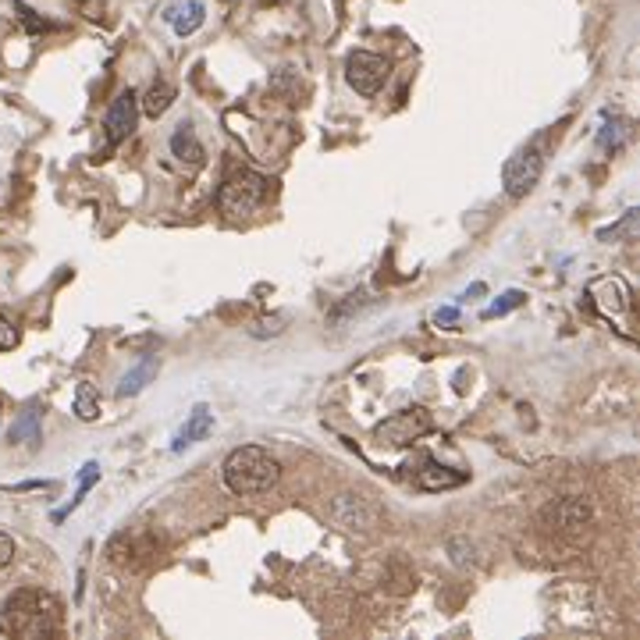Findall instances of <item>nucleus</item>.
<instances>
[{
    "mask_svg": "<svg viewBox=\"0 0 640 640\" xmlns=\"http://www.w3.org/2000/svg\"><path fill=\"white\" fill-rule=\"evenodd\" d=\"M281 466L278 459L260 445H239L232 448L221 463V480L232 495H264L278 484Z\"/></svg>",
    "mask_w": 640,
    "mask_h": 640,
    "instance_id": "1",
    "label": "nucleus"
},
{
    "mask_svg": "<svg viewBox=\"0 0 640 640\" xmlns=\"http://www.w3.org/2000/svg\"><path fill=\"white\" fill-rule=\"evenodd\" d=\"M61 623V601L47 591H15L4 601V630L18 637H47Z\"/></svg>",
    "mask_w": 640,
    "mask_h": 640,
    "instance_id": "2",
    "label": "nucleus"
},
{
    "mask_svg": "<svg viewBox=\"0 0 640 640\" xmlns=\"http://www.w3.org/2000/svg\"><path fill=\"white\" fill-rule=\"evenodd\" d=\"M431 431H434V416L427 413L424 406H409L392 416H384L381 424L374 427V441L384 448H406Z\"/></svg>",
    "mask_w": 640,
    "mask_h": 640,
    "instance_id": "3",
    "label": "nucleus"
},
{
    "mask_svg": "<svg viewBox=\"0 0 640 640\" xmlns=\"http://www.w3.org/2000/svg\"><path fill=\"white\" fill-rule=\"evenodd\" d=\"M264 200H267V178L256 175V171H235L232 178H224L221 192H217V207L228 217L253 214Z\"/></svg>",
    "mask_w": 640,
    "mask_h": 640,
    "instance_id": "4",
    "label": "nucleus"
},
{
    "mask_svg": "<svg viewBox=\"0 0 640 640\" xmlns=\"http://www.w3.org/2000/svg\"><path fill=\"white\" fill-rule=\"evenodd\" d=\"M544 171V157H541V146H523L520 153H512L509 160L502 164V189L509 200H523L530 189L537 185Z\"/></svg>",
    "mask_w": 640,
    "mask_h": 640,
    "instance_id": "5",
    "label": "nucleus"
},
{
    "mask_svg": "<svg viewBox=\"0 0 640 640\" xmlns=\"http://www.w3.org/2000/svg\"><path fill=\"white\" fill-rule=\"evenodd\" d=\"M388 72H392V64L384 61L381 54H374V50H352L345 57V82L360 96L381 93V86L388 82Z\"/></svg>",
    "mask_w": 640,
    "mask_h": 640,
    "instance_id": "6",
    "label": "nucleus"
},
{
    "mask_svg": "<svg viewBox=\"0 0 640 640\" xmlns=\"http://www.w3.org/2000/svg\"><path fill=\"white\" fill-rule=\"evenodd\" d=\"M594 509L587 498L569 495V498H555L541 509V523L548 530H580L584 523H591Z\"/></svg>",
    "mask_w": 640,
    "mask_h": 640,
    "instance_id": "7",
    "label": "nucleus"
},
{
    "mask_svg": "<svg viewBox=\"0 0 640 640\" xmlns=\"http://www.w3.org/2000/svg\"><path fill=\"white\" fill-rule=\"evenodd\" d=\"M136 121H139V96L132 93V89H125V93L114 96L111 107H107V118H104L107 146L125 143V139L136 132Z\"/></svg>",
    "mask_w": 640,
    "mask_h": 640,
    "instance_id": "8",
    "label": "nucleus"
},
{
    "mask_svg": "<svg viewBox=\"0 0 640 640\" xmlns=\"http://www.w3.org/2000/svg\"><path fill=\"white\" fill-rule=\"evenodd\" d=\"M587 296L594 299V306H598L605 317H623V313L630 310V288H626V281L616 278V274L594 278L591 285H587Z\"/></svg>",
    "mask_w": 640,
    "mask_h": 640,
    "instance_id": "9",
    "label": "nucleus"
},
{
    "mask_svg": "<svg viewBox=\"0 0 640 640\" xmlns=\"http://www.w3.org/2000/svg\"><path fill=\"white\" fill-rule=\"evenodd\" d=\"M331 516H335V523L345 530H374L377 523L374 505L363 495H352V491H345V495H338L335 502H331Z\"/></svg>",
    "mask_w": 640,
    "mask_h": 640,
    "instance_id": "10",
    "label": "nucleus"
},
{
    "mask_svg": "<svg viewBox=\"0 0 640 640\" xmlns=\"http://www.w3.org/2000/svg\"><path fill=\"white\" fill-rule=\"evenodd\" d=\"M214 431V413H210V406H196L189 413V420H185V427L175 434V452H182V448L196 445V441H203L207 434Z\"/></svg>",
    "mask_w": 640,
    "mask_h": 640,
    "instance_id": "11",
    "label": "nucleus"
},
{
    "mask_svg": "<svg viewBox=\"0 0 640 640\" xmlns=\"http://www.w3.org/2000/svg\"><path fill=\"white\" fill-rule=\"evenodd\" d=\"M171 153H175L182 164H189V168H200L203 164V143L196 139V132H192L189 121H182V125L175 128V136H171Z\"/></svg>",
    "mask_w": 640,
    "mask_h": 640,
    "instance_id": "12",
    "label": "nucleus"
},
{
    "mask_svg": "<svg viewBox=\"0 0 640 640\" xmlns=\"http://www.w3.org/2000/svg\"><path fill=\"white\" fill-rule=\"evenodd\" d=\"M164 18H168L171 29H175L178 36H192V32L207 22V8H203V0H185V4H178V8H168V15Z\"/></svg>",
    "mask_w": 640,
    "mask_h": 640,
    "instance_id": "13",
    "label": "nucleus"
},
{
    "mask_svg": "<svg viewBox=\"0 0 640 640\" xmlns=\"http://www.w3.org/2000/svg\"><path fill=\"white\" fill-rule=\"evenodd\" d=\"M157 370H160V363H157V356H146L143 363H136V367L128 370L125 377L118 381V395L121 399H132V395H139L146 388V384L157 377Z\"/></svg>",
    "mask_w": 640,
    "mask_h": 640,
    "instance_id": "14",
    "label": "nucleus"
},
{
    "mask_svg": "<svg viewBox=\"0 0 640 640\" xmlns=\"http://www.w3.org/2000/svg\"><path fill=\"white\" fill-rule=\"evenodd\" d=\"M416 484L424 491H445V488H459L463 484V473L448 470V466H438V463H427L424 470L416 473Z\"/></svg>",
    "mask_w": 640,
    "mask_h": 640,
    "instance_id": "15",
    "label": "nucleus"
},
{
    "mask_svg": "<svg viewBox=\"0 0 640 640\" xmlns=\"http://www.w3.org/2000/svg\"><path fill=\"white\" fill-rule=\"evenodd\" d=\"M175 86H168V82H157V86L146 89V96L139 100V111L146 114V118H160V114H168V107L175 104Z\"/></svg>",
    "mask_w": 640,
    "mask_h": 640,
    "instance_id": "16",
    "label": "nucleus"
},
{
    "mask_svg": "<svg viewBox=\"0 0 640 640\" xmlns=\"http://www.w3.org/2000/svg\"><path fill=\"white\" fill-rule=\"evenodd\" d=\"M75 416L86 420V424L100 416V395H96V388L89 381H82L79 388H75Z\"/></svg>",
    "mask_w": 640,
    "mask_h": 640,
    "instance_id": "17",
    "label": "nucleus"
},
{
    "mask_svg": "<svg viewBox=\"0 0 640 640\" xmlns=\"http://www.w3.org/2000/svg\"><path fill=\"white\" fill-rule=\"evenodd\" d=\"M96 480H100V466H96V463H86V466H82V473H79V491H75V498H72V502H68V505H64V509H57V512H54V520H57V523H61L64 516H68V512H72V509H79V502H82V498H86V491L93 488Z\"/></svg>",
    "mask_w": 640,
    "mask_h": 640,
    "instance_id": "18",
    "label": "nucleus"
},
{
    "mask_svg": "<svg viewBox=\"0 0 640 640\" xmlns=\"http://www.w3.org/2000/svg\"><path fill=\"white\" fill-rule=\"evenodd\" d=\"M637 228H640V210H626V214H623V221H619V224H612V228H601V232H598V239H601V242L633 239V235H637Z\"/></svg>",
    "mask_w": 640,
    "mask_h": 640,
    "instance_id": "19",
    "label": "nucleus"
},
{
    "mask_svg": "<svg viewBox=\"0 0 640 640\" xmlns=\"http://www.w3.org/2000/svg\"><path fill=\"white\" fill-rule=\"evenodd\" d=\"M11 441H40V413L36 409H25L22 416L15 420V427H11Z\"/></svg>",
    "mask_w": 640,
    "mask_h": 640,
    "instance_id": "20",
    "label": "nucleus"
},
{
    "mask_svg": "<svg viewBox=\"0 0 640 640\" xmlns=\"http://www.w3.org/2000/svg\"><path fill=\"white\" fill-rule=\"evenodd\" d=\"M523 292H516V288H512V292H505V296H498L495 303L488 306V310H484V320H495V317H502V313H509V310H516V306L523 303Z\"/></svg>",
    "mask_w": 640,
    "mask_h": 640,
    "instance_id": "21",
    "label": "nucleus"
},
{
    "mask_svg": "<svg viewBox=\"0 0 640 640\" xmlns=\"http://www.w3.org/2000/svg\"><path fill=\"white\" fill-rule=\"evenodd\" d=\"M285 324H288V317H264V320H256L253 328H249V335L253 338H267V335H281L285 331Z\"/></svg>",
    "mask_w": 640,
    "mask_h": 640,
    "instance_id": "22",
    "label": "nucleus"
},
{
    "mask_svg": "<svg viewBox=\"0 0 640 640\" xmlns=\"http://www.w3.org/2000/svg\"><path fill=\"white\" fill-rule=\"evenodd\" d=\"M448 555H452L456 566H466V562L473 559V544L466 541V537H452V541H448Z\"/></svg>",
    "mask_w": 640,
    "mask_h": 640,
    "instance_id": "23",
    "label": "nucleus"
},
{
    "mask_svg": "<svg viewBox=\"0 0 640 640\" xmlns=\"http://www.w3.org/2000/svg\"><path fill=\"white\" fill-rule=\"evenodd\" d=\"M619 139H623V128H619V121H612V125H605L598 132V146H601V150H616Z\"/></svg>",
    "mask_w": 640,
    "mask_h": 640,
    "instance_id": "24",
    "label": "nucleus"
},
{
    "mask_svg": "<svg viewBox=\"0 0 640 640\" xmlns=\"http://www.w3.org/2000/svg\"><path fill=\"white\" fill-rule=\"evenodd\" d=\"M15 11H18V18H22V22H25V29H29V32H43V29H50V25L43 22V18L36 15V11H32V8H25L22 0H18V4H15Z\"/></svg>",
    "mask_w": 640,
    "mask_h": 640,
    "instance_id": "25",
    "label": "nucleus"
},
{
    "mask_svg": "<svg viewBox=\"0 0 640 640\" xmlns=\"http://www.w3.org/2000/svg\"><path fill=\"white\" fill-rule=\"evenodd\" d=\"M15 562V541L8 534H0V569H8Z\"/></svg>",
    "mask_w": 640,
    "mask_h": 640,
    "instance_id": "26",
    "label": "nucleus"
},
{
    "mask_svg": "<svg viewBox=\"0 0 640 640\" xmlns=\"http://www.w3.org/2000/svg\"><path fill=\"white\" fill-rule=\"evenodd\" d=\"M15 345H18V331L0 317V349H15Z\"/></svg>",
    "mask_w": 640,
    "mask_h": 640,
    "instance_id": "27",
    "label": "nucleus"
},
{
    "mask_svg": "<svg viewBox=\"0 0 640 640\" xmlns=\"http://www.w3.org/2000/svg\"><path fill=\"white\" fill-rule=\"evenodd\" d=\"M456 320H459V310H456V306H445V310L434 313V324H438V328H452Z\"/></svg>",
    "mask_w": 640,
    "mask_h": 640,
    "instance_id": "28",
    "label": "nucleus"
}]
</instances>
